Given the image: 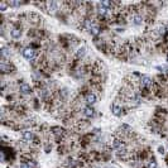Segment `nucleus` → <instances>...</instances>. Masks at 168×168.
<instances>
[{
    "label": "nucleus",
    "instance_id": "obj_1",
    "mask_svg": "<svg viewBox=\"0 0 168 168\" xmlns=\"http://www.w3.org/2000/svg\"><path fill=\"white\" fill-rule=\"evenodd\" d=\"M113 147H114V149L120 154V156H124V154L126 153V145L123 143L120 139H114L113 140Z\"/></svg>",
    "mask_w": 168,
    "mask_h": 168
},
{
    "label": "nucleus",
    "instance_id": "obj_2",
    "mask_svg": "<svg viewBox=\"0 0 168 168\" xmlns=\"http://www.w3.org/2000/svg\"><path fill=\"white\" fill-rule=\"evenodd\" d=\"M152 85H153V81H152L150 77L148 76H142L140 77V86L144 88H150Z\"/></svg>",
    "mask_w": 168,
    "mask_h": 168
},
{
    "label": "nucleus",
    "instance_id": "obj_3",
    "mask_svg": "<svg viewBox=\"0 0 168 168\" xmlns=\"http://www.w3.org/2000/svg\"><path fill=\"white\" fill-rule=\"evenodd\" d=\"M23 56L27 59H29V61H33V59L36 58V51L33 48H25L23 51Z\"/></svg>",
    "mask_w": 168,
    "mask_h": 168
},
{
    "label": "nucleus",
    "instance_id": "obj_4",
    "mask_svg": "<svg viewBox=\"0 0 168 168\" xmlns=\"http://www.w3.org/2000/svg\"><path fill=\"white\" fill-rule=\"evenodd\" d=\"M85 101L88 104V106L94 105L95 103H96V95L92 94V92H88L86 94V96H85Z\"/></svg>",
    "mask_w": 168,
    "mask_h": 168
},
{
    "label": "nucleus",
    "instance_id": "obj_5",
    "mask_svg": "<svg viewBox=\"0 0 168 168\" xmlns=\"http://www.w3.org/2000/svg\"><path fill=\"white\" fill-rule=\"evenodd\" d=\"M19 90H20V92L23 95H28L32 92V88L28 84H20L19 85Z\"/></svg>",
    "mask_w": 168,
    "mask_h": 168
},
{
    "label": "nucleus",
    "instance_id": "obj_6",
    "mask_svg": "<svg viewBox=\"0 0 168 168\" xmlns=\"http://www.w3.org/2000/svg\"><path fill=\"white\" fill-rule=\"evenodd\" d=\"M47 10H48V13H51V14H55V13L58 10V5H57V3L55 1H51L47 4Z\"/></svg>",
    "mask_w": 168,
    "mask_h": 168
},
{
    "label": "nucleus",
    "instance_id": "obj_7",
    "mask_svg": "<svg viewBox=\"0 0 168 168\" xmlns=\"http://www.w3.org/2000/svg\"><path fill=\"white\" fill-rule=\"evenodd\" d=\"M111 111H113L114 115L119 116V115H121L123 109H121V106H119V105H118V104H113V106H111Z\"/></svg>",
    "mask_w": 168,
    "mask_h": 168
},
{
    "label": "nucleus",
    "instance_id": "obj_8",
    "mask_svg": "<svg viewBox=\"0 0 168 168\" xmlns=\"http://www.w3.org/2000/svg\"><path fill=\"white\" fill-rule=\"evenodd\" d=\"M94 114H95V110L91 106H85L84 107V115L85 116H87V118H91V116H94Z\"/></svg>",
    "mask_w": 168,
    "mask_h": 168
},
{
    "label": "nucleus",
    "instance_id": "obj_9",
    "mask_svg": "<svg viewBox=\"0 0 168 168\" xmlns=\"http://www.w3.org/2000/svg\"><path fill=\"white\" fill-rule=\"evenodd\" d=\"M33 138H34V135H33V133H32L30 130H25V132H23V139H24V140L32 142V140H33Z\"/></svg>",
    "mask_w": 168,
    "mask_h": 168
},
{
    "label": "nucleus",
    "instance_id": "obj_10",
    "mask_svg": "<svg viewBox=\"0 0 168 168\" xmlns=\"http://www.w3.org/2000/svg\"><path fill=\"white\" fill-rule=\"evenodd\" d=\"M132 23L134 25H140L143 23V18H142V15H134V17L132 18Z\"/></svg>",
    "mask_w": 168,
    "mask_h": 168
},
{
    "label": "nucleus",
    "instance_id": "obj_11",
    "mask_svg": "<svg viewBox=\"0 0 168 168\" xmlns=\"http://www.w3.org/2000/svg\"><path fill=\"white\" fill-rule=\"evenodd\" d=\"M10 34H11L13 38H20L22 29H20V28H13V29L10 30Z\"/></svg>",
    "mask_w": 168,
    "mask_h": 168
},
{
    "label": "nucleus",
    "instance_id": "obj_12",
    "mask_svg": "<svg viewBox=\"0 0 168 168\" xmlns=\"http://www.w3.org/2000/svg\"><path fill=\"white\" fill-rule=\"evenodd\" d=\"M0 69H1V72H4V74H8V72H10L11 66L6 65L5 62H1V65H0Z\"/></svg>",
    "mask_w": 168,
    "mask_h": 168
},
{
    "label": "nucleus",
    "instance_id": "obj_13",
    "mask_svg": "<svg viewBox=\"0 0 168 168\" xmlns=\"http://www.w3.org/2000/svg\"><path fill=\"white\" fill-rule=\"evenodd\" d=\"M88 33H90V34H91V36L96 37V36H97V34H99V33H100V28H99V27H97V25H96V24H95V25H94V27H92V28H91V29H90V30H88Z\"/></svg>",
    "mask_w": 168,
    "mask_h": 168
},
{
    "label": "nucleus",
    "instance_id": "obj_14",
    "mask_svg": "<svg viewBox=\"0 0 168 168\" xmlns=\"http://www.w3.org/2000/svg\"><path fill=\"white\" fill-rule=\"evenodd\" d=\"M99 4L101 6H104V8H106V9H110V10H111V8H113V3L109 1V0H104V1H100Z\"/></svg>",
    "mask_w": 168,
    "mask_h": 168
},
{
    "label": "nucleus",
    "instance_id": "obj_15",
    "mask_svg": "<svg viewBox=\"0 0 168 168\" xmlns=\"http://www.w3.org/2000/svg\"><path fill=\"white\" fill-rule=\"evenodd\" d=\"M85 53H86V48L85 47H80L77 49V52H76V55H77V57H82V56H85Z\"/></svg>",
    "mask_w": 168,
    "mask_h": 168
},
{
    "label": "nucleus",
    "instance_id": "obj_16",
    "mask_svg": "<svg viewBox=\"0 0 168 168\" xmlns=\"http://www.w3.org/2000/svg\"><path fill=\"white\" fill-rule=\"evenodd\" d=\"M147 168H157V162L154 159L148 161L147 162Z\"/></svg>",
    "mask_w": 168,
    "mask_h": 168
},
{
    "label": "nucleus",
    "instance_id": "obj_17",
    "mask_svg": "<svg viewBox=\"0 0 168 168\" xmlns=\"http://www.w3.org/2000/svg\"><path fill=\"white\" fill-rule=\"evenodd\" d=\"M0 10H1V11H5L6 10V3H4V1L0 3Z\"/></svg>",
    "mask_w": 168,
    "mask_h": 168
},
{
    "label": "nucleus",
    "instance_id": "obj_18",
    "mask_svg": "<svg viewBox=\"0 0 168 168\" xmlns=\"http://www.w3.org/2000/svg\"><path fill=\"white\" fill-rule=\"evenodd\" d=\"M19 168H32V167L29 166V163H23V164H20Z\"/></svg>",
    "mask_w": 168,
    "mask_h": 168
},
{
    "label": "nucleus",
    "instance_id": "obj_19",
    "mask_svg": "<svg viewBox=\"0 0 168 168\" xmlns=\"http://www.w3.org/2000/svg\"><path fill=\"white\" fill-rule=\"evenodd\" d=\"M159 153H161V154H163V153H164V149H163V147H159Z\"/></svg>",
    "mask_w": 168,
    "mask_h": 168
},
{
    "label": "nucleus",
    "instance_id": "obj_20",
    "mask_svg": "<svg viewBox=\"0 0 168 168\" xmlns=\"http://www.w3.org/2000/svg\"><path fill=\"white\" fill-rule=\"evenodd\" d=\"M167 61H168V56H167Z\"/></svg>",
    "mask_w": 168,
    "mask_h": 168
}]
</instances>
